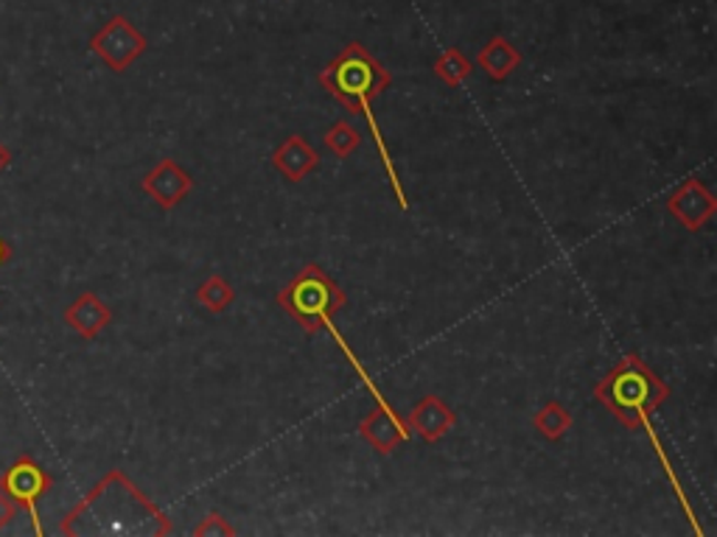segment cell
<instances>
[{
  "label": "cell",
  "mask_w": 717,
  "mask_h": 537,
  "mask_svg": "<svg viewBox=\"0 0 717 537\" xmlns=\"http://www.w3.org/2000/svg\"><path fill=\"white\" fill-rule=\"evenodd\" d=\"M132 531L165 535L169 524L163 520V513L147 502V495L135 490L118 471L98 482L85 502L76 504L62 520V535H132Z\"/></svg>",
  "instance_id": "6da1fadb"
},
{
  "label": "cell",
  "mask_w": 717,
  "mask_h": 537,
  "mask_svg": "<svg viewBox=\"0 0 717 537\" xmlns=\"http://www.w3.org/2000/svg\"><path fill=\"white\" fill-rule=\"evenodd\" d=\"M595 398L625 429H642L648 417L670 398V387L636 353H631L597 384Z\"/></svg>",
  "instance_id": "7a4b0ae2"
},
{
  "label": "cell",
  "mask_w": 717,
  "mask_h": 537,
  "mask_svg": "<svg viewBox=\"0 0 717 537\" xmlns=\"http://www.w3.org/2000/svg\"><path fill=\"white\" fill-rule=\"evenodd\" d=\"M325 93L336 98L347 112L367 115L371 104L389 90L393 76L362 43H351L322 67L317 76Z\"/></svg>",
  "instance_id": "3957f363"
},
{
  "label": "cell",
  "mask_w": 717,
  "mask_h": 537,
  "mask_svg": "<svg viewBox=\"0 0 717 537\" xmlns=\"http://www.w3.org/2000/svg\"><path fill=\"white\" fill-rule=\"evenodd\" d=\"M278 305L306 333H317L329 325L331 316L345 309L347 294L322 272L320 266L309 264L286 283V289L278 294Z\"/></svg>",
  "instance_id": "277c9868"
},
{
  "label": "cell",
  "mask_w": 717,
  "mask_h": 537,
  "mask_svg": "<svg viewBox=\"0 0 717 537\" xmlns=\"http://www.w3.org/2000/svg\"><path fill=\"white\" fill-rule=\"evenodd\" d=\"M147 36L140 34L138 25H132V20L124 18V14H116V18L107 25H101L90 40L93 54L116 73L129 71V65H132L138 56L147 54Z\"/></svg>",
  "instance_id": "5b68a950"
},
{
  "label": "cell",
  "mask_w": 717,
  "mask_h": 537,
  "mask_svg": "<svg viewBox=\"0 0 717 537\" xmlns=\"http://www.w3.org/2000/svg\"><path fill=\"white\" fill-rule=\"evenodd\" d=\"M51 484H54L51 482V473L31 457H20L18 462L0 476V490H3L12 502H18L20 509H25V513L31 515V524H34L38 535H43L38 507L40 502H43V495H49Z\"/></svg>",
  "instance_id": "8992f818"
},
{
  "label": "cell",
  "mask_w": 717,
  "mask_h": 537,
  "mask_svg": "<svg viewBox=\"0 0 717 537\" xmlns=\"http://www.w3.org/2000/svg\"><path fill=\"white\" fill-rule=\"evenodd\" d=\"M667 211L681 222V227L689 233H698L717 211V200L709 187L698 180H687L667 200Z\"/></svg>",
  "instance_id": "52a82bcc"
},
{
  "label": "cell",
  "mask_w": 717,
  "mask_h": 537,
  "mask_svg": "<svg viewBox=\"0 0 717 537\" xmlns=\"http://www.w3.org/2000/svg\"><path fill=\"white\" fill-rule=\"evenodd\" d=\"M140 187H143V191H147L160 207H163V211H171V207H176L185 196L191 194L194 180H191L189 171H183L174 160L165 158L160 160V163L143 176V180H140Z\"/></svg>",
  "instance_id": "ba28073f"
},
{
  "label": "cell",
  "mask_w": 717,
  "mask_h": 537,
  "mask_svg": "<svg viewBox=\"0 0 717 537\" xmlns=\"http://www.w3.org/2000/svg\"><path fill=\"white\" fill-rule=\"evenodd\" d=\"M457 426V415L443 398L426 395L424 400L415 404V409L407 415V429H413L420 440L438 442Z\"/></svg>",
  "instance_id": "9c48e42d"
},
{
  "label": "cell",
  "mask_w": 717,
  "mask_h": 537,
  "mask_svg": "<svg viewBox=\"0 0 717 537\" xmlns=\"http://www.w3.org/2000/svg\"><path fill=\"white\" fill-rule=\"evenodd\" d=\"M358 434H362L365 442H371L378 453H384V457L396 453L398 448L409 440L407 423H402L387 406H376V409L358 423Z\"/></svg>",
  "instance_id": "30bf717a"
},
{
  "label": "cell",
  "mask_w": 717,
  "mask_h": 537,
  "mask_svg": "<svg viewBox=\"0 0 717 537\" xmlns=\"http://www.w3.org/2000/svg\"><path fill=\"white\" fill-rule=\"evenodd\" d=\"M272 165L289 182H303L320 165V154L300 135H292L272 151Z\"/></svg>",
  "instance_id": "8fae6325"
},
{
  "label": "cell",
  "mask_w": 717,
  "mask_h": 537,
  "mask_svg": "<svg viewBox=\"0 0 717 537\" xmlns=\"http://www.w3.org/2000/svg\"><path fill=\"white\" fill-rule=\"evenodd\" d=\"M65 322L82 339H96L113 322V311L98 300V294L85 291V294H79V300L65 309Z\"/></svg>",
  "instance_id": "7c38bea8"
},
{
  "label": "cell",
  "mask_w": 717,
  "mask_h": 537,
  "mask_svg": "<svg viewBox=\"0 0 717 537\" xmlns=\"http://www.w3.org/2000/svg\"><path fill=\"white\" fill-rule=\"evenodd\" d=\"M477 65L488 73L491 82H505L518 65H522V54L516 51V45L507 40V36L496 34L485 49L477 56Z\"/></svg>",
  "instance_id": "4fadbf2b"
},
{
  "label": "cell",
  "mask_w": 717,
  "mask_h": 537,
  "mask_svg": "<svg viewBox=\"0 0 717 537\" xmlns=\"http://www.w3.org/2000/svg\"><path fill=\"white\" fill-rule=\"evenodd\" d=\"M432 71H435V76H438V79L443 82V85L460 87L462 82H465L471 76L474 65H471V62L465 60V54H462L460 49H449V51H443V54H440L438 60H435Z\"/></svg>",
  "instance_id": "5bb4252c"
},
{
  "label": "cell",
  "mask_w": 717,
  "mask_h": 537,
  "mask_svg": "<svg viewBox=\"0 0 717 537\" xmlns=\"http://www.w3.org/2000/svg\"><path fill=\"white\" fill-rule=\"evenodd\" d=\"M196 300H200L202 309L211 311V314H222V311L231 309L233 305V300H236V291H233V286L227 283L225 278H220V275H211V278H207L200 289H196Z\"/></svg>",
  "instance_id": "9a60e30c"
},
{
  "label": "cell",
  "mask_w": 717,
  "mask_h": 537,
  "mask_svg": "<svg viewBox=\"0 0 717 537\" xmlns=\"http://www.w3.org/2000/svg\"><path fill=\"white\" fill-rule=\"evenodd\" d=\"M533 426L538 431H542V434L547 437V440H560V437H564L566 431L571 429V415H569V409H566V406L549 400L547 406H542V409L535 411Z\"/></svg>",
  "instance_id": "2e32d148"
},
{
  "label": "cell",
  "mask_w": 717,
  "mask_h": 537,
  "mask_svg": "<svg viewBox=\"0 0 717 537\" xmlns=\"http://www.w3.org/2000/svg\"><path fill=\"white\" fill-rule=\"evenodd\" d=\"M358 143H362V135L347 121H336L334 127L329 129V135H325V149H329L331 154H336L340 160L351 158L353 151L358 149Z\"/></svg>",
  "instance_id": "e0dca14e"
},
{
  "label": "cell",
  "mask_w": 717,
  "mask_h": 537,
  "mask_svg": "<svg viewBox=\"0 0 717 537\" xmlns=\"http://www.w3.org/2000/svg\"><path fill=\"white\" fill-rule=\"evenodd\" d=\"M194 535H202V537H207V535H236V529H233V526L227 524V520L222 518V515L211 513L205 520H202L200 526H196Z\"/></svg>",
  "instance_id": "ac0fdd59"
},
{
  "label": "cell",
  "mask_w": 717,
  "mask_h": 537,
  "mask_svg": "<svg viewBox=\"0 0 717 537\" xmlns=\"http://www.w3.org/2000/svg\"><path fill=\"white\" fill-rule=\"evenodd\" d=\"M18 513H20V504L12 502V498L0 490V531L7 529V526L18 518Z\"/></svg>",
  "instance_id": "d6986e66"
},
{
  "label": "cell",
  "mask_w": 717,
  "mask_h": 537,
  "mask_svg": "<svg viewBox=\"0 0 717 537\" xmlns=\"http://www.w3.org/2000/svg\"><path fill=\"white\" fill-rule=\"evenodd\" d=\"M9 163H12V151H9V149H7V146L0 143V171L7 169V165H9Z\"/></svg>",
  "instance_id": "ffe728a7"
},
{
  "label": "cell",
  "mask_w": 717,
  "mask_h": 537,
  "mask_svg": "<svg viewBox=\"0 0 717 537\" xmlns=\"http://www.w3.org/2000/svg\"><path fill=\"white\" fill-rule=\"evenodd\" d=\"M9 258H12V247H9V244L3 241V238H0V266L7 264Z\"/></svg>",
  "instance_id": "44dd1931"
}]
</instances>
